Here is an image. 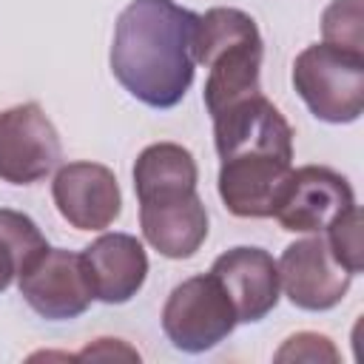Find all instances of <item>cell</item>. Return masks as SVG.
<instances>
[{
    "instance_id": "1",
    "label": "cell",
    "mask_w": 364,
    "mask_h": 364,
    "mask_svg": "<svg viewBox=\"0 0 364 364\" xmlns=\"http://www.w3.org/2000/svg\"><path fill=\"white\" fill-rule=\"evenodd\" d=\"M199 14L173 0H131L114 28L111 71L151 108H173L193 82V34Z\"/></svg>"
},
{
    "instance_id": "2",
    "label": "cell",
    "mask_w": 364,
    "mask_h": 364,
    "mask_svg": "<svg viewBox=\"0 0 364 364\" xmlns=\"http://www.w3.org/2000/svg\"><path fill=\"white\" fill-rule=\"evenodd\" d=\"M262 54L264 43L256 20L247 11L216 6L199 14L193 34V63L208 68L202 100L210 117L230 102L262 91Z\"/></svg>"
},
{
    "instance_id": "3",
    "label": "cell",
    "mask_w": 364,
    "mask_h": 364,
    "mask_svg": "<svg viewBox=\"0 0 364 364\" xmlns=\"http://www.w3.org/2000/svg\"><path fill=\"white\" fill-rule=\"evenodd\" d=\"M293 88L316 119L355 122L364 111V54L313 43L293 63Z\"/></svg>"
},
{
    "instance_id": "4",
    "label": "cell",
    "mask_w": 364,
    "mask_h": 364,
    "mask_svg": "<svg viewBox=\"0 0 364 364\" xmlns=\"http://www.w3.org/2000/svg\"><path fill=\"white\" fill-rule=\"evenodd\" d=\"M236 324V310L213 273L179 282L162 307V330L182 353L213 350L233 333Z\"/></svg>"
},
{
    "instance_id": "5",
    "label": "cell",
    "mask_w": 364,
    "mask_h": 364,
    "mask_svg": "<svg viewBox=\"0 0 364 364\" xmlns=\"http://www.w3.org/2000/svg\"><path fill=\"white\" fill-rule=\"evenodd\" d=\"M63 159L54 122L37 102H20L0 114V179L9 185H34Z\"/></svg>"
},
{
    "instance_id": "6",
    "label": "cell",
    "mask_w": 364,
    "mask_h": 364,
    "mask_svg": "<svg viewBox=\"0 0 364 364\" xmlns=\"http://www.w3.org/2000/svg\"><path fill=\"white\" fill-rule=\"evenodd\" d=\"M276 267H279V284L290 299V304L310 313L333 310L344 299L353 282V273L341 262H336L321 233L287 245Z\"/></svg>"
},
{
    "instance_id": "7",
    "label": "cell",
    "mask_w": 364,
    "mask_h": 364,
    "mask_svg": "<svg viewBox=\"0 0 364 364\" xmlns=\"http://www.w3.org/2000/svg\"><path fill=\"white\" fill-rule=\"evenodd\" d=\"M17 284L26 304L51 321L82 316L94 299L80 253L65 247H46L17 273Z\"/></svg>"
},
{
    "instance_id": "8",
    "label": "cell",
    "mask_w": 364,
    "mask_h": 364,
    "mask_svg": "<svg viewBox=\"0 0 364 364\" xmlns=\"http://www.w3.org/2000/svg\"><path fill=\"white\" fill-rule=\"evenodd\" d=\"M353 205V188L338 171L327 165H304L290 171L273 216L290 233H324L333 219Z\"/></svg>"
},
{
    "instance_id": "9",
    "label": "cell",
    "mask_w": 364,
    "mask_h": 364,
    "mask_svg": "<svg viewBox=\"0 0 364 364\" xmlns=\"http://www.w3.org/2000/svg\"><path fill=\"white\" fill-rule=\"evenodd\" d=\"M210 119L219 159L245 151H262L293 162V128L262 91L230 102Z\"/></svg>"
},
{
    "instance_id": "10",
    "label": "cell",
    "mask_w": 364,
    "mask_h": 364,
    "mask_svg": "<svg viewBox=\"0 0 364 364\" xmlns=\"http://www.w3.org/2000/svg\"><path fill=\"white\" fill-rule=\"evenodd\" d=\"M51 196L60 216L77 230H105L122 210L119 182L100 162L60 165L51 182Z\"/></svg>"
},
{
    "instance_id": "11",
    "label": "cell",
    "mask_w": 364,
    "mask_h": 364,
    "mask_svg": "<svg viewBox=\"0 0 364 364\" xmlns=\"http://www.w3.org/2000/svg\"><path fill=\"white\" fill-rule=\"evenodd\" d=\"M293 165L282 156L245 151L222 159L219 168V196L225 208L239 219H267L287 185Z\"/></svg>"
},
{
    "instance_id": "12",
    "label": "cell",
    "mask_w": 364,
    "mask_h": 364,
    "mask_svg": "<svg viewBox=\"0 0 364 364\" xmlns=\"http://www.w3.org/2000/svg\"><path fill=\"white\" fill-rule=\"evenodd\" d=\"M145 242L168 259H191L208 239V210L196 191L162 193L139 202Z\"/></svg>"
},
{
    "instance_id": "13",
    "label": "cell",
    "mask_w": 364,
    "mask_h": 364,
    "mask_svg": "<svg viewBox=\"0 0 364 364\" xmlns=\"http://www.w3.org/2000/svg\"><path fill=\"white\" fill-rule=\"evenodd\" d=\"M210 273L225 287L242 324L262 321L279 304V267L273 256L262 247H230L222 256H216Z\"/></svg>"
},
{
    "instance_id": "14",
    "label": "cell",
    "mask_w": 364,
    "mask_h": 364,
    "mask_svg": "<svg viewBox=\"0 0 364 364\" xmlns=\"http://www.w3.org/2000/svg\"><path fill=\"white\" fill-rule=\"evenodd\" d=\"M80 259L94 299L105 304L131 301L148 276V253L131 233H102L80 253Z\"/></svg>"
},
{
    "instance_id": "15",
    "label": "cell",
    "mask_w": 364,
    "mask_h": 364,
    "mask_svg": "<svg viewBox=\"0 0 364 364\" xmlns=\"http://www.w3.org/2000/svg\"><path fill=\"white\" fill-rule=\"evenodd\" d=\"M196 159L188 148L176 142H154L142 148L134 162V191L136 199H151L176 191H196Z\"/></svg>"
},
{
    "instance_id": "16",
    "label": "cell",
    "mask_w": 364,
    "mask_h": 364,
    "mask_svg": "<svg viewBox=\"0 0 364 364\" xmlns=\"http://www.w3.org/2000/svg\"><path fill=\"white\" fill-rule=\"evenodd\" d=\"M46 247L48 242L31 216L11 208H0V264L9 273L17 276Z\"/></svg>"
},
{
    "instance_id": "17",
    "label": "cell",
    "mask_w": 364,
    "mask_h": 364,
    "mask_svg": "<svg viewBox=\"0 0 364 364\" xmlns=\"http://www.w3.org/2000/svg\"><path fill=\"white\" fill-rule=\"evenodd\" d=\"M321 34L327 46L364 54V9L361 0H333L321 14Z\"/></svg>"
},
{
    "instance_id": "18",
    "label": "cell",
    "mask_w": 364,
    "mask_h": 364,
    "mask_svg": "<svg viewBox=\"0 0 364 364\" xmlns=\"http://www.w3.org/2000/svg\"><path fill=\"white\" fill-rule=\"evenodd\" d=\"M324 233H327L324 239H327V247L336 256V262H341L353 276L361 273L364 245H361V210H358V205H353L338 219H333V225Z\"/></svg>"
},
{
    "instance_id": "19",
    "label": "cell",
    "mask_w": 364,
    "mask_h": 364,
    "mask_svg": "<svg viewBox=\"0 0 364 364\" xmlns=\"http://www.w3.org/2000/svg\"><path fill=\"white\" fill-rule=\"evenodd\" d=\"M276 361H310V364H316V361H330V364H336L338 361V350L333 347V341L327 338V336H321V333H296V336H290L279 350H276V355H273Z\"/></svg>"
},
{
    "instance_id": "20",
    "label": "cell",
    "mask_w": 364,
    "mask_h": 364,
    "mask_svg": "<svg viewBox=\"0 0 364 364\" xmlns=\"http://www.w3.org/2000/svg\"><path fill=\"white\" fill-rule=\"evenodd\" d=\"M136 358L139 361V353L125 347L119 338H97L94 344H88L77 358Z\"/></svg>"
},
{
    "instance_id": "21",
    "label": "cell",
    "mask_w": 364,
    "mask_h": 364,
    "mask_svg": "<svg viewBox=\"0 0 364 364\" xmlns=\"http://www.w3.org/2000/svg\"><path fill=\"white\" fill-rule=\"evenodd\" d=\"M11 279H14V273H9V270L0 264V293H3V290L11 284Z\"/></svg>"
}]
</instances>
